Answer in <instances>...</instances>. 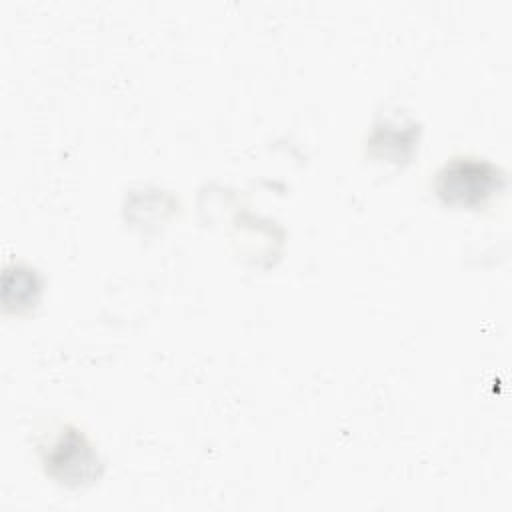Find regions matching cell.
Here are the masks:
<instances>
[{
	"instance_id": "7a4b0ae2",
	"label": "cell",
	"mask_w": 512,
	"mask_h": 512,
	"mask_svg": "<svg viewBox=\"0 0 512 512\" xmlns=\"http://www.w3.org/2000/svg\"><path fill=\"white\" fill-rule=\"evenodd\" d=\"M46 474L66 486H84L98 478L100 458L88 438L74 426H62L40 446Z\"/></svg>"
},
{
	"instance_id": "3957f363",
	"label": "cell",
	"mask_w": 512,
	"mask_h": 512,
	"mask_svg": "<svg viewBox=\"0 0 512 512\" xmlns=\"http://www.w3.org/2000/svg\"><path fill=\"white\" fill-rule=\"evenodd\" d=\"M12 292H16V296L4 304L6 308L14 306L16 312H20L24 308L34 306L36 296L40 292V282H38L36 272L26 266H20V264H16L14 268H6L4 270V296L12 294Z\"/></svg>"
},
{
	"instance_id": "6da1fadb",
	"label": "cell",
	"mask_w": 512,
	"mask_h": 512,
	"mask_svg": "<svg viewBox=\"0 0 512 512\" xmlns=\"http://www.w3.org/2000/svg\"><path fill=\"white\" fill-rule=\"evenodd\" d=\"M504 178L488 160L452 158L436 174V194L446 204L484 206L496 192L502 190Z\"/></svg>"
},
{
	"instance_id": "277c9868",
	"label": "cell",
	"mask_w": 512,
	"mask_h": 512,
	"mask_svg": "<svg viewBox=\"0 0 512 512\" xmlns=\"http://www.w3.org/2000/svg\"><path fill=\"white\" fill-rule=\"evenodd\" d=\"M370 144L372 146L386 144V150H396L398 154H402V148L412 144V130H392V126L386 124L384 130H380V128L374 130Z\"/></svg>"
}]
</instances>
